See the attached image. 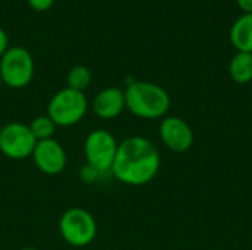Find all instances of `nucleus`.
<instances>
[{"instance_id": "16", "label": "nucleus", "mask_w": 252, "mask_h": 250, "mask_svg": "<svg viewBox=\"0 0 252 250\" xmlns=\"http://www.w3.org/2000/svg\"><path fill=\"white\" fill-rule=\"evenodd\" d=\"M9 49V38H7V34L3 28H0V59L1 56L7 52Z\"/></svg>"}, {"instance_id": "10", "label": "nucleus", "mask_w": 252, "mask_h": 250, "mask_svg": "<svg viewBox=\"0 0 252 250\" xmlns=\"http://www.w3.org/2000/svg\"><path fill=\"white\" fill-rule=\"evenodd\" d=\"M94 115L100 119H115L126 109V94L123 88L106 87L100 90L92 103Z\"/></svg>"}, {"instance_id": "18", "label": "nucleus", "mask_w": 252, "mask_h": 250, "mask_svg": "<svg viewBox=\"0 0 252 250\" xmlns=\"http://www.w3.org/2000/svg\"><path fill=\"white\" fill-rule=\"evenodd\" d=\"M1 87H3V81H1V77H0V90H1Z\"/></svg>"}, {"instance_id": "5", "label": "nucleus", "mask_w": 252, "mask_h": 250, "mask_svg": "<svg viewBox=\"0 0 252 250\" xmlns=\"http://www.w3.org/2000/svg\"><path fill=\"white\" fill-rule=\"evenodd\" d=\"M34 59L31 53L21 47H9L0 59V77L3 85L9 88H24L34 77Z\"/></svg>"}, {"instance_id": "11", "label": "nucleus", "mask_w": 252, "mask_h": 250, "mask_svg": "<svg viewBox=\"0 0 252 250\" xmlns=\"http://www.w3.org/2000/svg\"><path fill=\"white\" fill-rule=\"evenodd\" d=\"M229 37L238 52L252 53V13H242L233 22Z\"/></svg>"}, {"instance_id": "4", "label": "nucleus", "mask_w": 252, "mask_h": 250, "mask_svg": "<svg viewBox=\"0 0 252 250\" xmlns=\"http://www.w3.org/2000/svg\"><path fill=\"white\" fill-rule=\"evenodd\" d=\"M59 233L69 246L86 248L97 236V222L87 209L74 206L61 215Z\"/></svg>"}, {"instance_id": "2", "label": "nucleus", "mask_w": 252, "mask_h": 250, "mask_svg": "<svg viewBox=\"0 0 252 250\" xmlns=\"http://www.w3.org/2000/svg\"><path fill=\"white\" fill-rule=\"evenodd\" d=\"M126 109L140 119L165 118L171 106L168 93L149 81H133L124 88Z\"/></svg>"}, {"instance_id": "14", "label": "nucleus", "mask_w": 252, "mask_h": 250, "mask_svg": "<svg viewBox=\"0 0 252 250\" xmlns=\"http://www.w3.org/2000/svg\"><path fill=\"white\" fill-rule=\"evenodd\" d=\"M90 83H92V72L84 65H75L66 74V87L72 90L84 93V90L90 85Z\"/></svg>"}, {"instance_id": "6", "label": "nucleus", "mask_w": 252, "mask_h": 250, "mask_svg": "<svg viewBox=\"0 0 252 250\" xmlns=\"http://www.w3.org/2000/svg\"><path fill=\"white\" fill-rule=\"evenodd\" d=\"M117 149L118 141L108 130L97 128L90 131L84 140V156L87 165L100 174L111 172Z\"/></svg>"}, {"instance_id": "17", "label": "nucleus", "mask_w": 252, "mask_h": 250, "mask_svg": "<svg viewBox=\"0 0 252 250\" xmlns=\"http://www.w3.org/2000/svg\"><path fill=\"white\" fill-rule=\"evenodd\" d=\"M244 13H252V0H236Z\"/></svg>"}, {"instance_id": "13", "label": "nucleus", "mask_w": 252, "mask_h": 250, "mask_svg": "<svg viewBox=\"0 0 252 250\" xmlns=\"http://www.w3.org/2000/svg\"><path fill=\"white\" fill-rule=\"evenodd\" d=\"M28 128L37 141H43V140L53 139L58 127L47 115H38L31 119V122L28 124Z\"/></svg>"}, {"instance_id": "7", "label": "nucleus", "mask_w": 252, "mask_h": 250, "mask_svg": "<svg viewBox=\"0 0 252 250\" xmlns=\"http://www.w3.org/2000/svg\"><path fill=\"white\" fill-rule=\"evenodd\" d=\"M37 140L31 134L28 124L9 122L0 128V153L12 161L31 158Z\"/></svg>"}, {"instance_id": "15", "label": "nucleus", "mask_w": 252, "mask_h": 250, "mask_svg": "<svg viewBox=\"0 0 252 250\" xmlns=\"http://www.w3.org/2000/svg\"><path fill=\"white\" fill-rule=\"evenodd\" d=\"M27 1H28L30 7L37 10V12H46L55 3V0H27Z\"/></svg>"}, {"instance_id": "8", "label": "nucleus", "mask_w": 252, "mask_h": 250, "mask_svg": "<svg viewBox=\"0 0 252 250\" xmlns=\"http://www.w3.org/2000/svg\"><path fill=\"white\" fill-rule=\"evenodd\" d=\"M31 158L37 169L46 175L61 174L66 168L68 161L63 146L55 139L37 141Z\"/></svg>"}, {"instance_id": "12", "label": "nucleus", "mask_w": 252, "mask_h": 250, "mask_svg": "<svg viewBox=\"0 0 252 250\" xmlns=\"http://www.w3.org/2000/svg\"><path fill=\"white\" fill-rule=\"evenodd\" d=\"M230 78L238 84H248L252 81V53L236 52L229 63Z\"/></svg>"}, {"instance_id": "3", "label": "nucleus", "mask_w": 252, "mask_h": 250, "mask_svg": "<svg viewBox=\"0 0 252 250\" xmlns=\"http://www.w3.org/2000/svg\"><path fill=\"white\" fill-rule=\"evenodd\" d=\"M89 111V100L83 91L65 87L56 91L47 105V116L59 128L74 127L81 122Z\"/></svg>"}, {"instance_id": "9", "label": "nucleus", "mask_w": 252, "mask_h": 250, "mask_svg": "<svg viewBox=\"0 0 252 250\" xmlns=\"http://www.w3.org/2000/svg\"><path fill=\"white\" fill-rule=\"evenodd\" d=\"M159 137L165 147L176 153L188 152L195 140L190 125L179 116H165L161 121Z\"/></svg>"}, {"instance_id": "1", "label": "nucleus", "mask_w": 252, "mask_h": 250, "mask_svg": "<svg viewBox=\"0 0 252 250\" xmlns=\"http://www.w3.org/2000/svg\"><path fill=\"white\" fill-rule=\"evenodd\" d=\"M161 168L157 146L146 137L131 136L118 143L111 174L120 183L139 187L151 183Z\"/></svg>"}]
</instances>
